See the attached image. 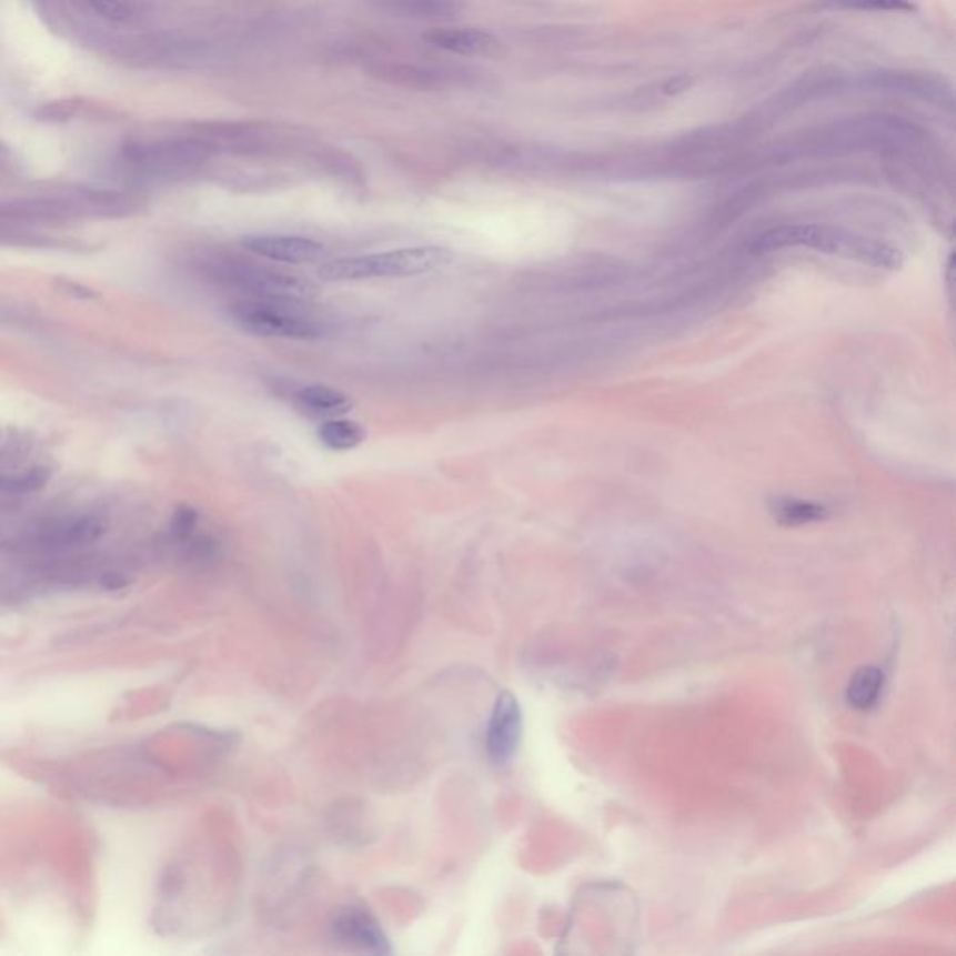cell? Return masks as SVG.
Instances as JSON below:
<instances>
[{
    "label": "cell",
    "mask_w": 956,
    "mask_h": 956,
    "mask_svg": "<svg viewBox=\"0 0 956 956\" xmlns=\"http://www.w3.org/2000/svg\"><path fill=\"white\" fill-rule=\"evenodd\" d=\"M788 246H805L818 253L857 260L862 264L884 270H897L903 264V256L895 246L824 224H786L768 230L753 241L752 251L772 253Z\"/></svg>",
    "instance_id": "6da1fadb"
},
{
    "label": "cell",
    "mask_w": 956,
    "mask_h": 956,
    "mask_svg": "<svg viewBox=\"0 0 956 956\" xmlns=\"http://www.w3.org/2000/svg\"><path fill=\"white\" fill-rule=\"evenodd\" d=\"M451 259V251H446L445 246H407L388 253L333 260L318 270V276L329 282H348L423 275L440 270L449 264Z\"/></svg>",
    "instance_id": "7a4b0ae2"
},
{
    "label": "cell",
    "mask_w": 956,
    "mask_h": 956,
    "mask_svg": "<svg viewBox=\"0 0 956 956\" xmlns=\"http://www.w3.org/2000/svg\"><path fill=\"white\" fill-rule=\"evenodd\" d=\"M232 322L251 335L284 341H314L325 333L320 318L298 306V301L246 300L230 306Z\"/></svg>",
    "instance_id": "3957f363"
},
{
    "label": "cell",
    "mask_w": 956,
    "mask_h": 956,
    "mask_svg": "<svg viewBox=\"0 0 956 956\" xmlns=\"http://www.w3.org/2000/svg\"><path fill=\"white\" fill-rule=\"evenodd\" d=\"M212 153L204 142L188 133L163 141L133 142L125 148L123 158L131 169L142 177L164 180L191 174L200 169Z\"/></svg>",
    "instance_id": "277c9868"
},
{
    "label": "cell",
    "mask_w": 956,
    "mask_h": 956,
    "mask_svg": "<svg viewBox=\"0 0 956 956\" xmlns=\"http://www.w3.org/2000/svg\"><path fill=\"white\" fill-rule=\"evenodd\" d=\"M221 275L253 300L300 301L314 294V286L309 281L246 262H227Z\"/></svg>",
    "instance_id": "5b68a950"
},
{
    "label": "cell",
    "mask_w": 956,
    "mask_h": 956,
    "mask_svg": "<svg viewBox=\"0 0 956 956\" xmlns=\"http://www.w3.org/2000/svg\"><path fill=\"white\" fill-rule=\"evenodd\" d=\"M329 933L336 945H342L350 950L359 953H372V955H388L391 953L389 939L383 933L382 925L369 909L361 906H342L335 909V914L329 922Z\"/></svg>",
    "instance_id": "8992f818"
},
{
    "label": "cell",
    "mask_w": 956,
    "mask_h": 956,
    "mask_svg": "<svg viewBox=\"0 0 956 956\" xmlns=\"http://www.w3.org/2000/svg\"><path fill=\"white\" fill-rule=\"evenodd\" d=\"M523 714L516 695L501 692L493 703L486 728L487 758L495 766H506L516 757L522 742Z\"/></svg>",
    "instance_id": "52a82bcc"
},
{
    "label": "cell",
    "mask_w": 956,
    "mask_h": 956,
    "mask_svg": "<svg viewBox=\"0 0 956 956\" xmlns=\"http://www.w3.org/2000/svg\"><path fill=\"white\" fill-rule=\"evenodd\" d=\"M369 73L370 77L391 87L419 90V92L451 89L456 76L437 66L417 64L405 60H376L374 64L369 66Z\"/></svg>",
    "instance_id": "ba28073f"
},
{
    "label": "cell",
    "mask_w": 956,
    "mask_h": 956,
    "mask_svg": "<svg viewBox=\"0 0 956 956\" xmlns=\"http://www.w3.org/2000/svg\"><path fill=\"white\" fill-rule=\"evenodd\" d=\"M430 48L470 59H499L505 53L503 41L490 30L475 27H437L423 36Z\"/></svg>",
    "instance_id": "9c48e42d"
},
{
    "label": "cell",
    "mask_w": 956,
    "mask_h": 956,
    "mask_svg": "<svg viewBox=\"0 0 956 956\" xmlns=\"http://www.w3.org/2000/svg\"><path fill=\"white\" fill-rule=\"evenodd\" d=\"M241 246L260 259L286 262V264H312L325 256V246L320 241L301 238V235H246L241 240Z\"/></svg>",
    "instance_id": "30bf717a"
},
{
    "label": "cell",
    "mask_w": 956,
    "mask_h": 956,
    "mask_svg": "<svg viewBox=\"0 0 956 956\" xmlns=\"http://www.w3.org/2000/svg\"><path fill=\"white\" fill-rule=\"evenodd\" d=\"M292 402L300 413L311 419H336L352 411L353 402L346 393L328 385H303L292 393Z\"/></svg>",
    "instance_id": "8fae6325"
},
{
    "label": "cell",
    "mask_w": 956,
    "mask_h": 956,
    "mask_svg": "<svg viewBox=\"0 0 956 956\" xmlns=\"http://www.w3.org/2000/svg\"><path fill=\"white\" fill-rule=\"evenodd\" d=\"M372 4L396 18L441 21L459 16L464 0H372Z\"/></svg>",
    "instance_id": "7c38bea8"
},
{
    "label": "cell",
    "mask_w": 956,
    "mask_h": 956,
    "mask_svg": "<svg viewBox=\"0 0 956 956\" xmlns=\"http://www.w3.org/2000/svg\"><path fill=\"white\" fill-rule=\"evenodd\" d=\"M882 687H884V673L878 667L868 665L854 673L846 690V698L857 711H868L878 703Z\"/></svg>",
    "instance_id": "4fadbf2b"
},
{
    "label": "cell",
    "mask_w": 956,
    "mask_h": 956,
    "mask_svg": "<svg viewBox=\"0 0 956 956\" xmlns=\"http://www.w3.org/2000/svg\"><path fill=\"white\" fill-rule=\"evenodd\" d=\"M772 514L775 522L786 527H799L805 523H816L826 520L829 516L824 505H816L811 501H799V499H775L772 501Z\"/></svg>",
    "instance_id": "5bb4252c"
},
{
    "label": "cell",
    "mask_w": 956,
    "mask_h": 956,
    "mask_svg": "<svg viewBox=\"0 0 956 956\" xmlns=\"http://www.w3.org/2000/svg\"><path fill=\"white\" fill-rule=\"evenodd\" d=\"M318 440L331 451H352L366 440V430L355 421L328 419L316 432Z\"/></svg>",
    "instance_id": "9a60e30c"
},
{
    "label": "cell",
    "mask_w": 956,
    "mask_h": 956,
    "mask_svg": "<svg viewBox=\"0 0 956 956\" xmlns=\"http://www.w3.org/2000/svg\"><path fill=\"white\" fill-rule=\"evenodd\" d=\"M822 7L854 12L909 13L916 7L909 0H821Z\"/></svg>",
    "instance_id": "2e32d148"
}]
</instances>
